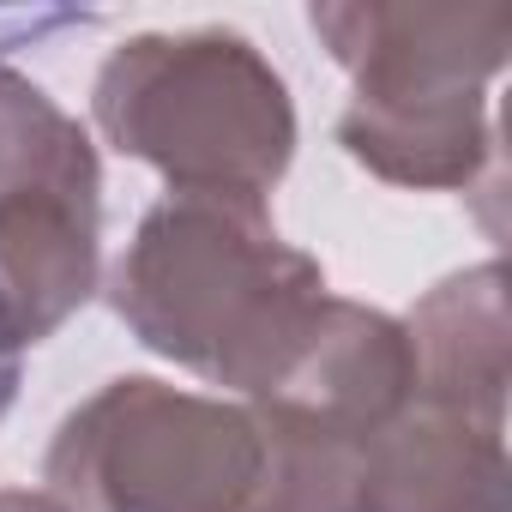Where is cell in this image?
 <instances>
[{
  "instance_id": "6da1fadb",
  "label": "cell",
  "mask_w": 512,
  "mask_h": 512,
  "mask_svg": "<svg viewBox=\"0 0 512 512\" xmlns=\"http://www.w3.org/2000/svg\"><path fill=\"white\" fill-rule=\"evenodd\" d=\"M356 464V446L272 404L115 380L61 422L49 482L67 512H350Z\"/></svg>"
},
{
  "instance_id": "7a4b0ae2",
  "label": "cell",
  "mask_w": 512,
  "mask_h": 512,
  "mask_svg": "<svg viewBox=\"0 0 512 512\" xmlns=\"http://www.w3.org/2000/svg\"><path fill=\"white\" fill-rule=\"evenodd\" d=\"M115 314L163 356L260 404L326 314V272L284 247L260 199L169 193L115 272Z\"/></svg>"
},
{
  "instance_id": "3957f363",
  "label": "cell",
  "mask_w": 512,
  "mask_h": 512,
  "mask_svg": "<svg viewBox=\"0 0 512 512\" xmlns=\"http://www.w3.org/2000/svg\"><path fill=\"white\" fill-rule=\"evenodd\" d=\"M356 73L344 145L386 181L458 187L470 181L482 133V79L506 55V7H314Z\"/></svg>"
},
{
  "instance_id": "277c9868",
  "label": "cell",
  "mask_w": 512,
  "mask_h": 512,
  "mask_svg": "<svg viewBox=\"0 0 512 512\" xmlns=\"http://www.w3.org/2000/svg\"><path fill=\"white\" fill-rule=\"evenodd\" d=\"M103 133L157 163L175 193L260 199L284 175L296 115L284 79L241 37H139L97 79Z\"/></svg>"
},
{
  "instance_id": "5b68a950",
  "label": "cell",
  "mask_w": 512,
  "mask_h": 512,
  "mask_svg": "<svg viewBox=\"0 0 512 512\" xmlns=\"http://www.w3.org/2000/svg\"><path fill=\"white\" fill-rule=\"evenodd\" d=\"M97 284V151L31 79L0 67V290L43 344Z\"/></svg>"
},
{
  "instance_id": "8992f818",
  "label": "cell",
  "mask_w": 512,
  "mask_h": 512,
  "mask_svg": "<svg viewBox=\"0 0 512 512\" xmlns=\"http://www.w3.org/2000/svg\"><path fill=\"white\" fill-rule=\"evenodd\" d=\"M350 512H506L500 422L410 392L362 446Z\"/></svg>"
},
{
  "instance_id": "52a82bcc",
  "label": "cell",
  "mask_w": 512,
  "mask_h": 512,
  "mask_svg": "<svg viewBox=\"0 0 512 512\" xmlns=\"http://www.w3.org/2000/svg\"><path fill=\"white\" fill-rule=\"evenodd\" d=\"M19 350H25V326H19L7 290H0V416H7V404L19 392Z\"/></svg>"
},
{
  "instance_id": "ba28073f",
  "label": "cell",
  "mask_w": 512,
  "mask_h": 512,
  "mask_svg": "<svg viewBox=\"0 0 512 512\" xmlns=\"http://www.w3.org/2000/svg\"><path fill=\"white\" fill-rule=\"evenodd\" d=\"M0 512H67V506L49 494H0Z\"/></svg>"
}]
</instances>
